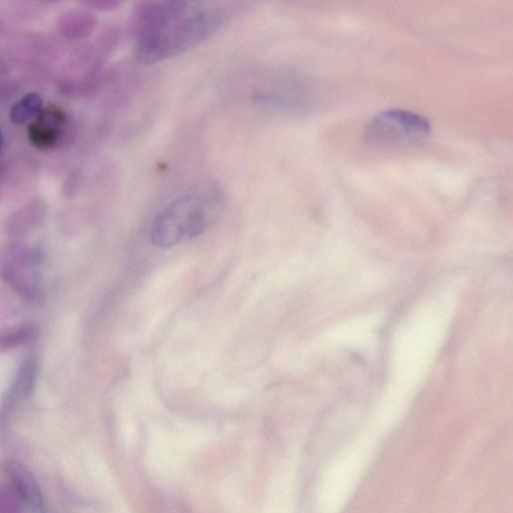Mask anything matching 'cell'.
I'll list each match as a JSON object with an SVG mask.
<instances>
[{"mask_svg": "<svg viewBox=\"0 0 513 513\" xmlns=\"http://www.w3.org/2000/svg\"><path fill=\"white\" fill-rule=\"evenodd\" d=\"M44 110V101L37 94H30L12 109L11 120L16 125H24L37 119Z\"/></svg>", "mask_w": 513, "mask_h": 513, "instance_id": "cell-9", "label": "cell"}, {"mask_svg": "<svg viewBox=\"0 0 513 513\" xmlns=\"http://www.w3.org/2000/svg\"><path fill=\"white\" fill-rule=\"evenodd\" d=\"M0 280L29 305L45 301L43 277L37 266L19 259L0 257Z\"/></svg>", "mask_w": 513, "mask_h": 513, "instance_id": "cell-4", "label": "cell"}, {"mask_svg": "<svg viewBox=\"0 0 513 513\" xmlns=\"http://www.w3.org/2000/svg\"><path fill=\"white\" fill-rule=\"evenodd\" d=\"M6 470L12 481L13 489L34 513L45 512V499L35 475L23 463L10 460Z\"/></svg>", "mask_w": 513, "mask_h": 513, "instance_id": "cell-5", "label": "cell"}, {"mask_svg": "<svg viewBox=\"0 0 513 513\" xmlns=\"http://www.w3.org/2000/svg\"><path fill=\"white\" fill-rule=\"evenodd\" d=\"M430 131V124L424 117L395 109L374 116L365 129V138L378 145H412L425 140Z\"/></svg>", "mask_w": 513, "mask_h": 513, "instance_id": "cell-3", "label": "cell"}, {"mask_svg": "<svg viewBox=\"0 0 513 513\" xmlns=\"http://www.w3.org/2000/svg\"><path fill=\"white\" fill-rule=\"evenodd\" d=\"M19 402L20 400L11 388L0 398V434H5L8 431Z\"/></svg>", "mask_w": 513, "mask_h": 513, "instance_id": "cell-10", "label": "cell"}, {"mask_svg": "<svg viewBox=\"0 0 513 513\" xmlns=\"http://www.w3.org/2000/svg\"><path fill=\"white\" fill-rule=\"evenodd\" d=\"M16 310L15 305L9 296H7L4 292L0 291V315L5 313L12 314Z\"/></svg>", "mask_w": 513, "mask_h": 513, "instance_id": "cell-12", "label": "cell"}, {"mask_svg": "<svg viewBox=\"0 0 513 513\" xmlns=\"http://www.w3.org/2000/svg\"><path fill=\"white\" fill-rule=\"evenodd\" d=\"M22 501L13 488H0V513H22Z\"/></svg>", "mask_w": 513, "mask_h": 513, "instance_id": "cell-11", "label": "cell"}, {"mask_svg": "<svg viewBox=\"0 0 513 513\" xmlns=\"http://www.w3.org/2000/svg\"><path fill=\"white\" fill-rule=\"evenodd\" d=\"M223 22L220 11L202 4L139 3L129 23L136 41V60L152 65L184 54L210 39Z\"/></svg>", "mask_w": 513, "mask_h": 513, "instance_id": "cell-1", "label": "cell"}, {"mask_svg": "<svg viewBox=\"0 0 513 513\" xmlns=\"http://www.w3.org/2000/svg\"><path fill=\"white\" fill-rule=\"evenodd\" d=\"M2 142H3L2 132H0V148H2Z\"/></svg>", "mask_w": 513, "mask_h": 513, "instance_id": "cell-14", "label": "cell"}, {"mask_svg": "<svg viewBox=\"0 0 513 513\" xmlns=\"http://www.w3.org/2000/svg\"><path fill=\"white\" fill-rule=\"evenodd\" d=\"M91 6L100 11H112L119 8L120 3L114 2V0H104V2L92 3Z\"/></svg>", "mask_w": 513, "mask_h": 513, "instance_id": "cell-13", "label": "cell"}, {"mask_svg": "<svg viewBox=\"0 0 513 513\" xmlns=\"http://www.w3.org/2000/svg\"><path fill=\"white\" fill-rule=\"evenodd\" d=\"M65 122L64 114L57 108L43 110L37 122L30 126L29 135L34 146L40 149H51L56 146Z\"/></svg>", "mask_w": 513, "mask_h": 513, "instance_id": "cell-6", "label": "cell"}, {"mask_svg": "<svg viewBox=\"0 0 513 513\" xmlns=\"http://www.w3.org/2000/svg\"><path fill=\"white\" fill-rule=\"evenodd\" d=\"M226 202L222 186L215 181L192 186L156 217L152 243L159 248H171L201 236L219 221Z\"/></svg>", "mask_w": 513, "mask_h": 513, "instance_id": "cell-2", "label": "cell"}, {"mask_svg": "<svg viewBox=\"0 0 513 513\" xmlns=\"http://www.w3.org/2000/svg\"><path fill=\"white\" fill-rule=\"evenodd\" d=\"M40 336V328L33 322H21L0 328V354L9 353L29 345Z\"/></svg>", "mask_w": 513, "mask_h": 513, "instance_id": "cell-8", "label": "cell"}, {"mask_svg": "<svg viewBox=\"0 0 513 513\" xmlns=\"http://www.w3.org/2000/svg\"><path fill=\"white\" fill-rule=\"evenodd\" d=\"M40 368V359L36 354L32 353L22 361L15 380L10 387L20 402L28 400L33 396L38 385Z\"/></svg>", "mask_w": 513, "mask_h": 513, "instance_id": "cell-7", "label": "cell"}]
</instances>
